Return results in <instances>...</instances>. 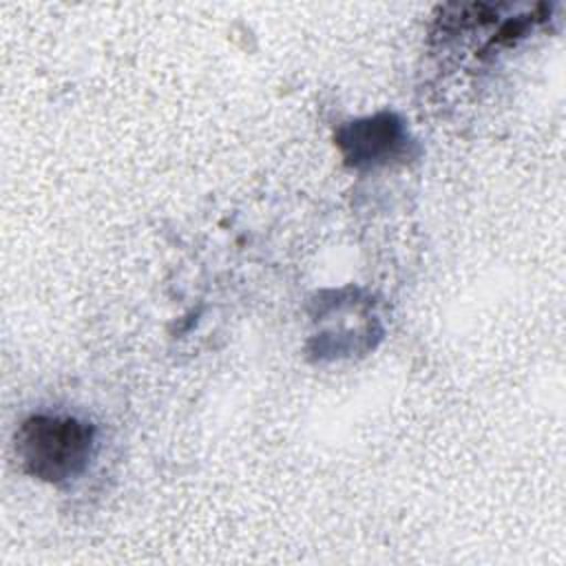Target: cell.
<instances>
[{
    "mask_svg": "<svg viewBox=\"0 0 566 566\" xmlns=\"http://www.w3.org/2000/svg\"><path fill=\"white\" fill-rule=\"evenodd\" d=\"M95 431L73 416L38 413L27 418L15 433V451L22 467L46 482L77 478L93 455Z\"/></svg>",
    "mask_w": 566,
    "mask_h": 566,
    "instance_id": "cell-1",
    "label": "cell"
},
{
    "mask_svg": "<svg viewBox=\"0 0 566 566\" xmlns=\"http://www.w3.org/2000/svg\"><path fill=\"white\" fill-rule=\"evenodd\" d=\"M400 139V126L391 115L352 122L338 133V142L354 164H371L387 155Z\"/></svg>",
    "mask_w": 566,
    "mask_h": 566,
    "instance_id": "cell-2",
    "label": "cell"
}]
</instances>
